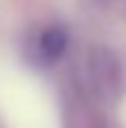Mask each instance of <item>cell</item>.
I'll list each match as a JSON object with an SVG mask.
<instances>
[{"instance_id":"6da1fadb","label":"cell","mask_w":126,"mask_h":128,"mask_svg":"<svg viewBox=\"0 0 126 128\" xmlns=\"http://www.w3.org/2000/svg\"><path fill=\"white\" fill-rule=\"evenodd\" d=\"M86 81L95 100L105 104L117 102L124 88V71L119 57L107 48H93L86 60Z\"/></svg>"},{"instance_id":"7a4b0ae2","label":"cell","mask_w":126,"mask_h":128,"mask_svg":"<svg viewBox=\"0 0 126 128\" xmlns=\"http://www.w3.org/2000/svg\"><path fill=\"white\" fill-rule=\"evenodd\" d=\"M69 45V33L62 26H48L38 33L36 43H33V55L38 64H55L62 55L67 52Z\"/></svg>"}]
</instances>
